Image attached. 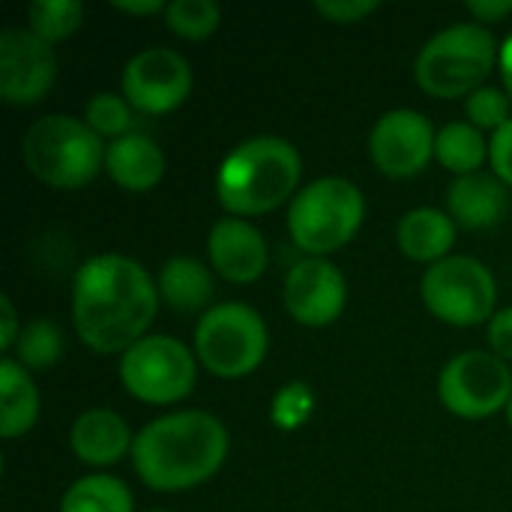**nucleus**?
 Instances as JSON below:
<instances>
[{"instance_id":"1","label":"nucleus","mask_w":512,"mask_h":512,"mask_svg":"<svg viewBox=\"0 0 512 512\" xmlns=\"http://www.w3.org/2000/svg\"><path fill=\"white\" fill-rule=\"evenodd\" d=\"M159 288L150 273L126 255L84 261L72 285V324L81 342L99 354L129 351L156 318Z\"/></svg>"},{"instance_id":"2","label":"nucleus","mask_w":512,"mask_h":512,"mask_svg":"<svg viewBox=\"0 0 512 512\" xmlns=\"http://www.w3.org/2000/svg\"><path fill=\"white\" fill-rule=\"evenodd\" d=\"M228 456V432L207 411H177L147 423L132 444V465L144 486L183 492L207 483Z\"/></svg>"},{"instance_id":"3","label":"nucleus","mask_w":512,"mask_h":512,"mask_svg":"<svg viewBox=\"0 0 512 512\" xmlns=\"http://www.w3.org/2000/svg\"><path fill=\"white\" fill-rule=\"evenodd\" d=\"M300 153L279 135H255L237 144L219 165L216 198L240 216H261L288 201L300 183Z\"/></svg>"},{"instance_id":"4","label":"nucleus","mask_w":512,"mask_h":512,"mask_svg":"<svg viewBox=\"0 0 512 512\" xmlns=\"http://www.w3.org/2000/svg\"><path fill=\"white\" fill-rule=\"evenodd\" d=\"M27 171L54 189H81L105 165L102 138L69 114L39 117L21 138Z\"/></svg>"},{"instance_id":"5","label":"nucleus","mask_w":512,"mask_h":512,"mask_svg":"<svg viewBox=\"0 0 512 512\" xmlns=\"http://www.w3.org/2000/svg\"><path fill=\"white\" fill-rule=\"evenodd\" d=\"M498 42L495 36L477 21H459L435 33L417 54V84L438 96L456 99L471 96L480 90L483 78L498 63Z\"/></svg>"},{"instance_id":"6","label":"nucleus","mask_w":512,"mask_h":512,"mask_svg":"<svg viewBox=\"0 0 512 512\" xmlns=\"http://www.w3.org/2000/svg\"><path fill=\"white\" fill-rule=\"evenodd\" d=\"M366 216L363 192L345 177H321L300 189L288 207L291 240L312 258L342 249Z\"/></svg>"},{"instance_id":"7","label":"nucleus","mask_w":512,"mask_h":512,"mask_svg":"<svg viewBox=\"0 0 512 512\" xmlns=\"http://www.w3.org/2000/svg\"><path fill=\"white\" fill-rule=\"evenodd\" d=\"M195 354L219 378H243L267 357V324L246 303H219L195 327Z\"/></svg>"},{"instance_id":"8","label":"nucleus","mask_w":512,"mask_h":512,"mask_svg":"<svg viewBox=\"0 0 512 512\" xmlns=\"http://www.w3.org/2000/svg\"><path fill=\"white\" fill-rule=\"evenodd\" d=\"M420 294L426 309L453 327H474L486 318L492 321L498 297L495 276L471 255H447L444 261L432 264L423 273Z\"/></svg>"},{"instance_id":"9","label":"nucleus","mask_w":512,"mask_h":512,"mask_svg":"<svg viewBox=\"0 0 512 512\" xmlns=\"http://www.w3.org/2000/svg\"><path fill=\"white\" fill-rule=\"evenodd\" d=\"M198 366L192 351L171 336H144L120 357L123 387L147 405H171L192 393Z\"/></svg>"},{"instance_id":"10","label":"nucleus","mask_w":512,"mask_h":512,"mask_svg":"<svg viewBox=\"0 0 512 512\" xmlns=\"http://www.w3.org/2000/svg\"><path fill=\"white\" fill-rule=\"evenodd\" d=\"M438 396L447 411L465 420H486L512 399V372L498 354L465 351L453 357L441 378Z\"/></svg>"},{"instance_id":"11","label":"nucleus","mask_w":512,"mask_h":512,"mask_svg":"<svg viewBox=\"0 0 512 512\" xmlns=\"http://www.w3.org/2000/svg\"><path fill=\"white\" fill-rule=\"evenodd\" d=\"M192 93V66L183 54L165 45L138 51L123 69V96L144 114H165Z\"/></svg>"},{"instance_id":"12","label":"nucleus","mask_w":512,"mask_h":512,"mask_svg":"<svg viewBox=\"0 0 512 512\" xmlns=\"http://www.w3.org/2000/svg\"><path fill=\"white\" fill-rule=\"evenodd\" d=\"M57 78V57L51 42L33 30L6 27L0 33V96L9 105L39 102Z\"/></svg>"},{"instance_id":"13","label":"nucleus","mask_w":512,"mask_h":512,"mask_svg":"<svg viewBox=\"0 0 512 512\" xmlns=\"http://www.w3.org/2000/svg\"><path fill=\"white\" fill-rule=\"evenodd\" d=\"M435 138L438 132H432L426 114L414 108H393L378 117L369 135V153L387 177H414L435 156Z\"/></svg>"},{"instance_id":"14","label":"nucleus","mask_w":512,"mask_h":512,"mask_svg":"<svg viewBox=\"0 0 512 512\" xmlns=\"http://www.w3.org/2000/svg\"><path fill=\"white\" fill-rule=\"evenodd\" d=\"M282 300L294 321L306 327H327L342 315L348 285L342 270L327 258H303L288 270Z\"/></svg>"},{"instance_id":"15","label":"nucleus","mask_w":512,"mask_h":512,"mask_svg":"<svg viewBox=\"0 0 512 512\" xmlns=\"http://www.w3.org/2000/svg\"><path fill=\"white\" fill-rule=\"evenodd\" d=\"M207 255H210V267L237 285H249L255 279L264 276L267 270V240L264 234L249 225L246 219L228 216L219 219L210 228L207 237Z\"/></svg>"},{"instance_id":"16","label":"nucleus","mask_w":512,"mask_h":512,"mask_svg":"<svg viewBox=\"0 0 512 512\" xmlns=\"http://www.w3.org/2000/svg\"><path fill=\"white\" fill-rule=\"evenodd\" d=\"M69 444H72V453L84 465L105 468V465L120 462L126 456V450H132L135 438L129 435V426L117 411L90 408V411L78 414V420L72 423Z\"/></svg>"},{"instance_id":"17","label":"nucleus","mask_w":512,"mask_h":512,"mask_svg":"<svg viewBox=\"0 0 512 512\" xmlns=\"http://www.w3.org/2000/svg\"><path fill=\"white\" fill-rule=\"evenodd\" d=\"M510 207V195H507V183L492 177V174H465L456 177L450 192H447V210L453 216L456 225L462 228H492L504 219Z\"/></svg>"},{"instance_id":"18","label":"nucleus","mask_w":512,"mask_h":512,"mask_svg":"<svg viewBox=\"0 0 512 512\" xmlns=\"http://www.w3.org/2000/svg\"><path fill=\"white\" fill-rule=\"evenodd\" d=\"M105 171L120 189L147 192L165 174V153L153 138L129 132L105 147Z\"/></svg>"},{"instance_id":"19","label":"nucleus","mask_w":512,"mask_h":512,"mask_svg":"<svg viewBox=\"0 0 512 512\" xmlns=\"http://www.w3.org/2000/svg\"><path fill=\"white\" fill-rule=\"evenodd\" d=\"M456 240V222L450 213L435 210V207H417L402 216L396 228V243L402 255L420 264H438L447 258Z\"/></svg>"},{"instance_id":"20","label":"nucleus","mask_w":512,"mask_h":512,"mask_svg":"<svg viewBox=\"0 0 512 512\" xmlns=\"http://www.w3.org/2000/svg\"><path fill=\"white\" fill-rule=\"evenodd\" d=\"M156 288H159V297L180 315L213 309L210 306V300H213V273L198 258L177 255V258L165 261L162 270H159Z\"/></svg>"},{"instance_id":"21","label":"nucleus","mask_w":512,"mask_h":512,"mask_svg":"<svg viewBox=\"0 0 512 512\" xmlns=\"http://www.w3.org/2000/svg\"><path fill=\"white\" fill-rule=\"evenodd\" d=\"M39 417V393L30 372L15 363V357H3L0 363V432L6 441L21 438L33 429Z\"/></svg>"},{"instance_id":"22","label":"nucleus","mask_w":512,"mask_h":512,"mask_svg":"<svg viewBox=\"0 0 512 512\" xmlns=\"http://www.w3.org/2000/svg\"><path fill=\"white\" fill-rule=\"evenodd\" d=\"M489 153V144L483 138V129H477L474 123H465V120H456V123H447L438 138H435V156L438 162L465 177V174H477V168L483 165Z\"/></svg>"},{"instance_id":"23","label":"nucleus","mask_w":512,"mask_h":512,"mask_svg":"<svg viewBox=\"0 0 512 512\" xmlns=\"http://www.w3.org/2000/svg\"><path fill=\"white\" fill-rule=\"evenodd\" d=\"M60 512H132V495L117 477L93 474L66 489Z\"/></svg>"},{"instance_id":"24","label":"nucleus","mask_w":512,"mask_h":512,"mask_svg":"<svg viewBox=\"0 0 512 512\" xmlns=\"http://www.w3.org/2000/svg\"><path fill=\"white\" fill-rule=\"evenodd\" d=\"M15 363L24 369H51L63 357V333L54 321L36 318L21 327V336L15 342Z\"/></svg>"},{"instance_id":"25","label":"nucleus","mask_w":512,"mask_h":512,"mask_svg":"<svg viewBox=\"0 0 512 512\" xmlns=\"http://www.w3.org/2000/svg\"><path fill=\"white\" fill-rule=\"evenodd\" d=\"M30 30L45 42H60L81 27L84 6L78 0H36L27 9Z\"/></svg>"},{"instance_id":"26","label":"nucleus","mask_w":512,"mask_h":512,"mask_svg":"<svg viewBox=\"0 0 512 512\" xmlns=\"http://www.w3.org/2000/svg\"><path fill=\"white\" fill-rule=\"evenodd\" d=\"M222 9L213 0H174L165 9V24L183 39H207L219 27Z\"/></svg>"},{"instance_id":"27","label":"nucleus","mask_w":512,"mask_h":512,"mask_svg":"<svg viewBox=\"0 0 512 512\" xmlns=\"http://www.w3.org/2000/svg\"><path fill=\"white\" fill-rule=\"evenodd\" d=\"M84 123L102 138H123L129 135V126H132V111H129V102L117 93H96L87 108H84Z\"/></svg>"},{"instance_id":"28","label":"nucleus","mask_w":512,"mask_h":512,"mask_svg":"<svg viewBox=\"0 0 512 512\" xmlns=\"http://www.w3.org/2000/svg\"><path fill=\"white\" fill-rule=\"evenodd\" d=\"M465 111L471 117V123L477 129H492L498 132L510 117V99L498 90V87H480L468 96Z\"/></svg>"},{"instance_id":"29","label":"nucleus","mask_w":512,"mask_h":512,"mask_svg":"<svg viewBox=\"0 0 512 512\" xmlns=\"http://www.w3.org/2000/svg\"><path fill=\"white\" fill-rule=\"evenodd\" d=\"M309 411H312V393H309L300 381H294L291 387H285V390L279 393L273 417H276V423L285 417L282 426H285V429H294V426H300V423L309 417Z\"/></svg>"},{"instance_id":"30","label":"nucleus","mask_w":512,"mask_h":512,"mask_svg":"<svg viewBox=\"0 0 512 512\" xmlns=\"http://www.w3.org/2000/svg\"><path fill=\"white\" fill-rule=\"evenodd\" d=\"M378 9V0H315V12L333 24H354L363 21Z\"/></svg>"},{"instance_id":"31","label":"nucleus","mask_w":512,"mask_h":512,"mask_svg":"<svg viewBox=\"0 0 512 512\" xmlns=\"http://www.w3.org/2000/svg\"><path fill=\"white\" fill-rule=\"evenodd\" d=\"M489 159L495 168V177L512 186V120H507L489 141Z\"/></svg>"},{"instance_id":"32","label":"nucleus","mask_w":512,"mask_h":512,"mask_svg":"<svg viewBox=\"0 0 512 512\" xmlns=\"http://www.w3.org/2000/svg\"><path fill=\"white\" fill-rule=\"evenodd\" d=\"M489 342H492L495 354L504 363L512 360V306L492 315V321H489Z\"/></svg>"},{"instance_id":"33","label":"nucleus","mask_w":512,"mask_h":512,"mask_svg":"<svg viewBox=\"0 0 512 512\" xmlns=\"http://www.w3.org/2000/svg\"><path fill=\"white\" fill-rule=\"evenodd\" d=\"M18 336H21L18 312H15V306H12V300L3 294V297H0V348H3V351H12L15 342H18Z\"/></svg>"},{"instance_id":"34","label":"nucleus","mask_w":512,"mask_h":512,"mask_svg":"<svg viewBox=\"0 0 512 512\" xmlns=\"http://www.w3.org/2000/svg\"><path fill=\"white\" fill-rule=\"evenodd\" d=\"M468 12L477 18V24H492L498 18H507L512 12V0H471Z\"/></svg>"},{"instance_id":"35","label":"nucleus","mask_w":512,"mask_h":512,"mask_svg":"<svg viewBox=\"0 0 512 512\" xmlns=\"http://www.w3.org/2000/svg\"><path fill=\"white\" fill-rule=\"evenodd\" d=\"M111 6L120 12H132V15H153V12L168 9V3H162V0H114Z\"/></svg>"},{"instance_id":"36","label":"nucleus","mask_w":512,"mask_h":512,"mask_svg":"<svg viewBox=\"0 0 512 512\" xmlns=\"http://www.w3.org/2000/svg\"><path fill=\"white\" fill-rule=\"evenodd\" d=\"M498 63H501V75H504L507 96H512V33L504 39V48H501V54H498Z\"/></svg>"},{"instance_id":"37","label":"nucleus","mask_w":512,"mask_h":512,"mask_svg":"<svg viewBox=\"0 0 512 512\" xmlns=\"http://www.w3.org/2000/svg\"><path fill=\"white\" fill-rule=\"evenodd\" d=\"M507 420H510V426H512V399H510V405H507Z\"/></svg>"},{"instance_id":"38","label":"nucleus","mask_w":512,"mask_h":512,"mask_svg":"<svg viewBox=\"0 0 512 512\" xmlns=\"http://www.w3.org/2000/svg\"><path fill=\"white\" fill-rule=\"evenodd\" d=\"M156 512H165V510H156Z\"/></svg>"}]
</instances>
